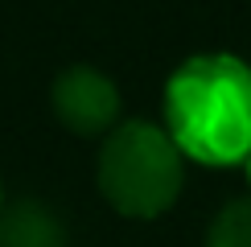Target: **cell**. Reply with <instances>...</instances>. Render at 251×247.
Here are the masks:
<instances>
[{"instance_id":"6","label":"cell","mask_w":251,"mask_h":247,"mask_svg":"<svg viewBox=\"0 0 251 247\" xmlns=\"http://www.w3.org/2000/svg\"><path fill=\"white\" fill-rule=\"evenodd\" d=\"M0 210H4V185H0Z\"/></svg>"},{"instance_id":"7","label":"cell","mask_w":251,"mask_h":247,"mask_svg":"<svg viewBox=\"0 0 251 247\" xmlns=\"http://www.w3.org/2000/svg\"><path fill=\"white\" fill-rule=\"evenodd\" d=\"M243 165H247V177H251V157H247V161H243Z\"/></svg>"},{"instance_id":"2","label":"cell","mask_w":251,"mask_h":247,"mask_svg":"<svg viewBox=\"0 0 251 247\" xmlns=\"http://www.w3.org/2000/svg\"><path fill=\"white\" fill-rule=\"evenodd\" d=\"M185 185L181 148L149 120H128L99 148V190L124 219H156Z\"/></svg>"},{"instance_id":"1","label":"cell","mask_w":251,"mask_h":247,"mask_svg":"<svg viewBox=\"0 0 251 247\" xmlns=\"http://www.w3.org/2000/svg\"><path fill=\"white\" fill-rule=\"evenodd\" d=\"M165 132L202 165L251 157V66L231 54H198L165 82Z\"/></svg>"},{"instance_id":"3","label":"cell","mask_w":251,"mask_h":247,"mask_svg":"<svg viewBox=\"0 0 251 247\" xmlns=\"http://www.w3.org/2000/svg\"><path fill=\"white\" fill-rule=\"evenodd\" d=\"M50 103L75 136H103L120 120V91L95 66H66L54 78Z\"/></svg>"},{"instance_id":"4","label":"cell","mask_w":251,"mask_h":247,"mask_svg":"<svg viewBox=\"0 0 251 247\" xmlns=\"http://www.w3.org/2000/svg\"><path fill=\"white\" fill-rule=\"evenodd\" d=\"M0 247H66V231L50 206L21 198L0 210Z\"/></svg>"},{"instance_id":"5","label":"cell","mask_w":251,"mask_h":247,"mask_svg":"<svg viewBox=\"0 0 251 247\" xmlns=\"http://www.w3.org/2000/svg\"><path fill=\"white\" fill-rule=\"evenodd\" d=\"M206 247H251V198H235L214 214Z\"/></svg>"}]
</instances>
